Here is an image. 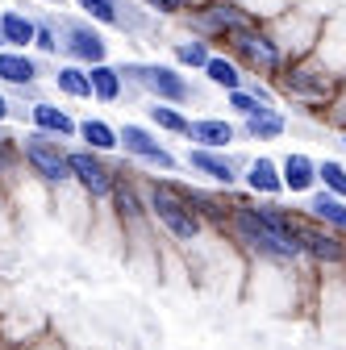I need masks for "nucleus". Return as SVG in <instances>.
Returning <instances> with one entry per match:
<instances>
[{"mask_svg":"<svg viewBox=\"0 0 346 350\" xmlns=\"http://www.w3.org/2000/svg\"><path fill=\"white\" fill-rule=\"evenodd\" d=\"M34 51L38 55H59V21L55 17H38L34 21Z\"/></svg>","mask_w":346,"mask_h":350,"instance_id":"cd10ccee","label":"nucleus"},{"mask_svg":"<svg viewBox=\"0 0 346 350\" xmlns=\"http://www.w3.org/2000/svg\"><path fill=\"white\" fill-rule=\"evenodd\" d=\"M280 88H284L288 96H296V100H325L330 96V71L317 67L309 55L305 59H292L280 71Z\"/></svg>","mask_w":346,"mask_h":350,"instance_id":"6e6552de","label":"nucleus"},{"mask_svg":"<svg viewBox=\"0 0 346 350\" xmlns=\"http://www.w3.org/2000/svg\"><path fill=\"white\" fill-rule=\"evenodd\" d=\"M288 129V121H284V113L276 109V105H267V109H258L254 117H242V134L246 138H254V142H271V138H280Z\"/></svg>","mask_w":346,"mask_h":350,"instance_id":"f3484780","label":"nucleus"},{"mask_svg":"<svg viewBox=\"0 0 346 350\" xmlns=\"http://www.w3.org/2000/svg\"><path fill=\"white\" fill-rule=\"evenodd\" d=\"M0 208H5V204H0Z\"/></svg>","mask_w":346,"mask_h":350,"instance_id":"c9c22d12","label":"nucleus"},{"mask_svg":"<svg viewBox=\"0 0 346 350\" xmlns=\"http://www.w3.org/2000/svg\"><path fill=\"white\" fill-rule=\"evenodd\" d=\"M55 88H59L63 96H71V100H92L88 67H79V63H59L55 67Z\"/></svg>","mask_w":346,"mask_h":350,"instance_id":"4be33fe9","label":"nucleus"},{"mask_svg":"<svg viewBox=\"0 0 346 350\" xmlns=\"http://www.w3.org/2000/svg\"><path fill=\"white\" fill-rule=\"evenodd\" d=\"M29 121L42 134H55V138H75V117L59 105H46V100H34L29 105Z\"/></svg>","mask_w":346,"mask_h":350,"instance_id":"f8f14e48","label":"nucleus"},{"mask_svg":"<svg viewBox=\"0 0 346 350\" xmlns=\"http://www.w3.org/2000/svg\"><path fill=\"white\" fill-rule=\"evenodd\" d=\"M342 146H346V134H342Z\"/></svg>","mask_w":346,"mask_h":350,"instance_id":"f704fd0d","label":"nucleus"},{"mask_svg":"<svg viewBox=\"0 0 346 350\" xmlns=\"http://www.w3.org/2000/svg\"><path fill=\"white\" fill-rule=\"evenodd\" d=\"M88 83H92V100H101V105H113V100H121V92H125L121 71H117L113 63L88 67Z\"/></svg>","mask_w":346,"mask_h":350,"instance_id":"412c9836","label":"nucleus"},{"mask_svg":"<svg viewBox=\"0 0 346 350\" xmlns=\"http://www.w3.org/2000/svg\"><path fill=\"white\" fill-rule=\"evenodd\" d=\"M17 159H21V146H17V138L0 134V175H5V171H13V167H17Z\"/></svg>","mask_w":346,"mask_h":350,"instance_id":"2f4dec72","label":"nucleus"},{"mask_svg":"<svg viewBox=\"0 0 346 350\" xmlns=\"http://www.w3.org/2000/svg\"><path fill=\"white\" fill-rule=\"evenodd\" d=\"M75 138H83L88 142V150H96V154H113L121 142H117V129L109 125V121H101V117H88V121H75Z\"/></svg>","mask_w":346,"mask_h":350,"instance_id":"aec40b11","label":"nucleus"},{"mask_svg":"<svg viewBox=\"0 0 346 350\" xmlns=\"http://www.w3.org/2000/svg\"><path fill=\"white\" fill-rule=\"evenodd\" d=\"M55 21H59V55H67V63L79 67L109 63V42L101 25H92L88 17H55Z\"/></svg>","mask_w":346,"mask_h":350,"instance_id":"423d86ee","label":"nucleus"},{"mask_svg":"<svg viewBox=\"0 0 346 350\" xmlns=\"http://www.w3.org/2000/svg\"><path fill=\"white\" fill-rule=\"evenodd\" d=\"M17 146H21V159H25V167L38 175L42 184H51V188H63V184H71V167H67L63 138H55V134H42V129H29L25 138H17Z\"/></svg>","mask_w":346,"mask_h":350,"instance_id":"39448f33","label":"nucleus"},{"mask_svg":"<svg viewBox=\"0 0 346 350\" xmlns=\"http://www.w3.org/2000/svg\"><path fill=\"white\" fill-rule=\"evenodd\" d=\"M67 167H71V180L88 192L92 200H105V196H113V184H117V171L96 154V150H67Z\"/></svg>","mask_w":346,"mask_h":350,"instance_id":"0eeeda50","label":"nucleus"},{"mask_svg":"<svg viewBox=\"0 0 346 350\" xmlns=\"http://www.w3.org/2000/svg\"><path fill=\"white\" fill-rule=\"evenodd\" d=\"M188 138H192L196 146H204V150H226V146L234 142V125H230L226 117H196V121L188 125Z\"/></svg>","mask_w":346,"mask_h":350,"instance_id":"ddd939ff","label":"nucleus"},{"mask_svg":"<svg viewBox=\"0 0 346 350\" xmlns=\"http://www.w3.org/2000/svg\"><path fill=\"white\" fill-rule=\"evenodd\" d=\"M230 230H234V238L246 246V250H254L258 258H276V262H288V258H296L300 254V242L296 238H284V234H276L271 226H263L254 217V208L250 204H230Z\"/></svg>","mask_w":346,"mask_h":350,"instance_id":"20e7f679","label":"nucleus"},{"mask_svg":"<svg viewBox=\"0 0 346 350\" xmlns=\"http://www.w3.org/2000/svg\"><path fill=\"white\" fill-rule=\"evenodd\" d=\"M121 83L138 88V92H150L159 105H188L192 100V83L176 63H121Z\"/></svg>","mask_w":346,"mask_h":350,"instance_id":"f03ea898","label":"nucleus"},{"mask_svg":"<svg viewBox=\"0 0 346 350\" xmlns=\"http://www.w3.org/2000/svg\"><path fill=\"white\" fill-rule=\"evenodd\" d=\"M226 105H230L238 117H254L258 109H267V105H258V100L246 92V88H238V92H226Z\"/></svg>","mask_w":346,"mask_h":350,"instance_id":"7c9ffc66","label":"nucleus"},{"mask_svg":"<svg viewBox=\"0 0 346 350\" xmlns=\"http://www.w3.org/2000/svg\"><path fill=\"white\" fill-rule=\"evenodd\" d=\"M117 142L125 146V154H134L138 163H146V167H159V171H176L180 167V159L171 154L146 125H134V121H125L121 129H117Z\"/></svg>","mask_w":346,"mask_h":350,"instance_id":"1a4fd4ad","label":"nucleus"},{"mask_svg":"<svg viewBox=\"0 0 346 350\" xmlns=\"http://www.w3.org/2000/svg\"><path fill=\"white\" fill-rule=\"evenodd\" d=\"M0 33H5L9 51H29L34 46V17L21 9H5L0 13Z\"/></svg>","mask_w":346,"mask_h":350,"instance_id":"a211bd4d","label":"nucleus"},{"mask_svg":"<svg viewBox=\"0 0 346 350\" xmlns=\"http://www.w3.org/2000/svg\"><path fill=\"white\" fill-rule=\"evenodd\" d=\"M204 79L213 88H222V92H238V88H246V71L230 59V55H213L204 63Z\"/></svg>","mask_w":346,"mask_h":350,"instance_id":"6ab92c4d","label":"nucleus"},{"mask_svg":"<svg viewBox=\"0 0 346 350\" xmlns=\"http://www.w3.org/2000/svg\"><path fill=\"white\" fill-rule=\"evenodd\" d=\"M300 254H313L317 262H346V246L338 234H330L325 226H300Z\"/></svg>","mask_w":346,"mask_h":350,"instance_id":"9d476101","label":"nucleus"},{"mask_svg":"<svg viewBox=\"0 0 346 350\" xmlns=\"http://www.w3.org/2000/svg\"><path fill=\"white\" fill-rule=\"evenodd\" d=\"M42 75L38 59H29L25 51H0V79L13 83V88H34Z\"/></svg>","mask_w":346,"mask_h":350,"instance_id":"4468645a","label":"nucleus"},{"mask_svg":"<svg viewBox=\"0 0 346 350\" xmlns=\"http://www.w3.org/2000/svg\"><path fill=\"white\" fill-rule=\"evenodd\" d=\"M142 5L163 21V17H171V21H180L184 13H188V5H192V0H142Z\"/></svg>","mask_w":346,"mask_h":350,"instance_id":"c756f323","label":"nucleus"},{"mask_svg":"<svg viewBox=\"0 0 346 350\" xmlns=\"http://www.w3.org/2000/svg\"><path fill=\"white\" fill-rule=\"evenodd\" d=\"M113 204H117V217L125 226H138L142 217H146V200L138 196V188L129 184V180H121L117 175V184H113Z\"/></svg>","mask_w":346,"mask_h":350,"instance_id":"5701e85b","label":"nucleus"},{"mask_svg":"<svg viewBox=\"0 0 346 350\" xmlns=\"http://www.w3.org/2000/svg\"><path fill=\"white\" fill-rule=\"evenodd\" d=\"M309 213H313L317 226H334V230L346 234V200H338L334 192H317V196L309 200Z\"/></svg>","mask_w":346,"mask_h":350,"instance_id":"b1692460","label":"nucleus"},{"mask_svg":"<svg viewBox=\"0 0 346 350\" xmlns=\"http://www.w3.org/2000/svg\"><path fill=\"white\" fill-rule=\"evenodd\" d=\"M171 59H176V67H192V71H204V63L213 59L209 51V42L204 38H180V42H171Z\"/></svg>","mask_w":346,"mask_h":350,"instance_id":"393cba45","label":"nucleus"},{"mask_svg":"<svg viewBox=\"0 0 346 350\" xmlns=\"http://www.w3.org/2000/svg\"><path fill=\"white\" fill-rule=\"evenodd\" d=\"M9 117H13V105H9V96H5V92H0V125H5Z\"/></svg>","mask_w":346,"mask_h":350,"instance_id":"473e14b6","label":"nucleus"},{"mask_svg":"<svg viewBox=\"0 0 346 350\" xmlns=\"http://www.w3.org/2000/svg\"><path fill=\"white\" fill-rule=\"evenodd\" d=\"M146 117H150V125H159L163 134H180V138H188V125H192V117H184L176 105H150L146 109Z\"/></svg>","mask_w":346,"mask_h":350,"instance_id":"a878e982","label":"nucleus"},{"mask_svg":"<svg viewBox=\"0 0 346 350\" xmlns=\"http://www.w3.org/2000/svg\"><path fill=\"white\" fill-rule=\"evenodd\" d=\"M79 17H88L92 25H105V29H117V13H121V0H75Z\"/></svg>","mask_w":346,"mask_h":350,"instance_id":"bb28decb","label":"nucleus"},{"mask_svg":"<svg viewBox=\"0 0 346 350\" xmlns=\"http://www.w3.org/2000/svg\"><path fill=\"white\" fill-rule=\"evenodd\" d=\"M196 175H204V180H213V184H234L238 180V167L226 159V154H217V150H204V146H192L188 150V159H184Z\"/></svg>","mask_w":346,"mask_h":350,"instance_id":"9b49d317","label":"nucleus"},{"mask_svg":"<svg viewBox=\"0 0 346 350\" xmlns=\"http://www.w3.org/2000/svg\"><path fill=\"white\" fill-rule=\"evenodd\" d=\"M280 180H284V192H309L317 184V163L309 154H288L280 163Z\"/></svg>","mask_w":346,"mask_h":350,"instance_id":"2eb2a0df","label":"nucleus"},{"mask_svg":"<svg viewBox=\"0 0 346 350\" xmlns=\"http://www.w3.org/2000/svg\"><path fill=\"white\" fill-rule=\"evenodd\" d=\"M146 213L155 217V221L176 238V242H196L204 221H200V213L188 204L184 196V184H171V180H155L146 188Z\"/></svg>","mask_w":346,"mask_h":350,"instance_id":"f257e3e1","label":"nucleus"},{"mask_svg":"<svg viewBox=\"0 0 346 350\" xmlns=\"http://www.w3.org/2000/svg\"><path fill=\"white\" fill-rule=\"evenodd\" d=\"M38 5H59V0H38Z\"/></svg>","mask_w":346,"mask_h":350,"instance_id":"72a5a7b5","label":"nucleus"},{"mask_svg":"<svg viewBox=\"0 0 346 350\" xmlns=\"http://www.w3.org/2000/svg\"><path fill=\"white\" fill-rule=\"evenodd\" d=\"M230 46V59L242 67V71H267V75H280L284 63H288V51L280 46V38L267 29V25H246V29H234L226 38Z\"/></svg>","mask_w":346,"mask_h":350,"instance_id":"7ed1b4c3","label":"nucleus"},{"mask_svg":"<svg viewBox=\"0 0 346 350\" xmlns=\"http://www.w3.org/2000/svg\"><path fill=\"white\" fill-rule=\"evenodd\" d=\"M317 180L325 184V192H334L338 200H346V167L342 163H334V159L317 163Z\"/></svg>","mask_w":346,"mask_h":350,"instance_id":"c85d7f7f","label":"nucleus"},{"mask_svg":"<svg viewBox=\"0 0 346 350\" xmlns=\"http://www.w3.org/2000/svg\"><path fill=\"white\" fill-rule=\"evenodd\" d=\"M246 188L258 192V196H280L284 192V180H280V167L267 159V154H258L246 163Z\"/></svg>","mask_w":346,"mask_h":350,"instance_id":"dca6fc26","label":"nucleus"}]
</instances>
